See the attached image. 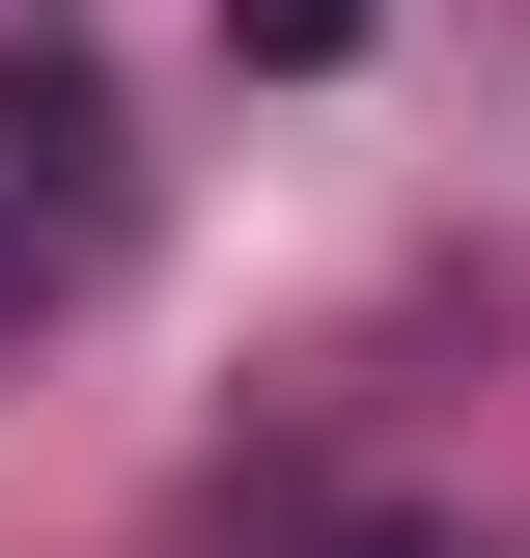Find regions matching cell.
<instances>
[{
    "label": "cell",
    "mask_w": 530,
    "mask_h": 558,
    "mask_svg": "<svg viewBox=\"0 0 530 558\" xmlns=\"http://www.w3.org/2000/svg\"><path fill=\"white\" fill-rule=\"evenodd\" d=\"M224 57H252V84H335V57H363V0H224Z\"/></svg>",
    "instance_id": "7a4b0ae2"
},
{
    "label": "cell",
    "mask_w": 530,
    "mask_h": 558,
    "mask_svg": "<svg viewBox=\"0 0 530 558\" xmlns=\"http://www.w3.org/2000/svg\"><path fill=\"white\" fill-rule=\"evenodd\" d=\"M84 252H112V84L0 57V279H84Z\"/></svg>",
    "instance_id": "6da1fadb"
}]
</instances>
